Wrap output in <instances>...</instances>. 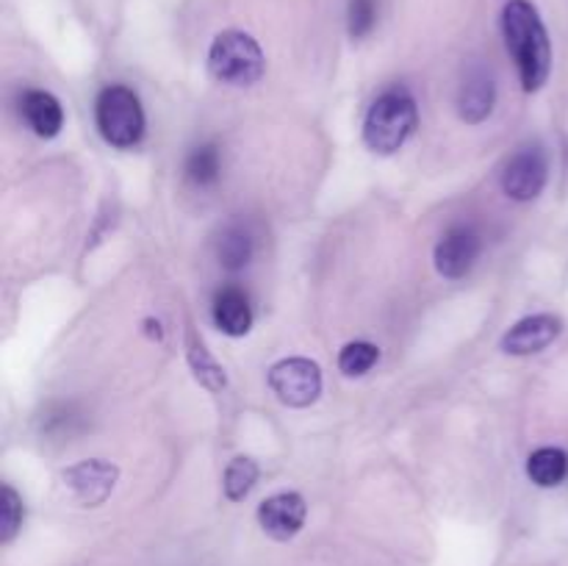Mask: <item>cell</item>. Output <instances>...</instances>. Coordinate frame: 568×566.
<instances>
[{
	"label": "cell",
	"instance_id": "1",
	"mask_svg": "<svg viewBox=\"0 0 568 566\" xmlns=\"http://www.w3.org/2000/svg\"><path fill=\"white\" fill-rule=\"evenodd\" d=\"M503 37L514 55L525 92H538L552 72V42L530 0H508L503 9Z\"/></svg>",
	"mask_w": 568,
	"mask_h": 566
},
{
	"label": "cell",
	"instance_id": "2",
	"mask_svg": "<svg viewBox=\"0 0 568 566\" xmlns=\"http://www.w3.org/2000/svg\"><path fill=\"white\" fill-rule=\"evenodd\" d=\"M419 125V109L405 87H392L372 103L364 120V142L372 153L392 155L414 137Z\"/></svg>",
	"mask_w": 568,
	"mask_h": 566
},
{
	"label": "cell",
	"instance_id": "3",
	"mask_svg": "<svg viewBox=\"0 0 568 566\" xmlns=\"http://www.w3.org/2000/svg\"><path fill=\"white\" fill-rule=\"evenodd\" d=\"M209 70L216 81L227 87H253L266 70L264 50L250 33L231 28V31L216 33L211 42Z\"/></svg>",
	"mask_w": 568,
	"mask_h": 566
},
{
	"label": "cell",
	"instance_id": "4",
	"mask_svg": "<svg viewBox=\"0 0 568 566\" xmlns=\"http://www.w3.org/2000/svg\"><path fill=\"white\" fill-rule=\"evenodd\" d=\"M94 120L98 131L111 148H136L144 137V111L136 92L122 83H111L98 94L94 103Z\"/></svg>",
	"mask_w": 568,
	"mask_h": 566
},
{
	"label": "cell",
	"instance_id": "5",
	"mask_svg": "<svg viewBox=\"0 0 568 566\" xmlns=\"http://www.w3.org/2000/svg\"><path fill=\"white\" fill-rule=\"evenodd\" d=\"M270 388L283 405L308 408L322 394V370L311 358H283L270 370Z\"/></svg>",
	"mask_w": 568,
	"mask_h": 566
},
{
	"label": "cell",
	"instance_id": "6",
	"mask_svg": "<svg viewBox=\"0 0 568 566\" xmlns=\"http://www.w3.org/2000/svg\"><path fill=\"white\" fill-rule=\"evenodd\" d=\"M549 164L547 153L538 144H527L521 148L514 159L508 161L503 172V189L510 200L516 203H530L547 186Z\"/></svg>",
	"mask_w": 568,
	"mask_h": 566
},
{
	"label": "cell",
	"instance_id": "7",
	"mask_svg": "<svg viewBox=\"0 0 568 566\" xmlns=\"http://www.w3.org/2000/svg\"><path fill=\"white\" fill-rule=\"evenodd\" d=\"M116 477H120V469H116L111 461H103V458L81 461V464L61 472L64 486L70 488L72 497H75L81 505H87V508L103 505L105 499H109V494L114 492L116 486Z\"/></svg>",
	"mask_w": 568,
	"mask_h": 566
},
{
	"label": "cell",
	"instance_id": "8",
	"mask_svg": "<svg viewBox=\"0 0 568 566\" xmlns=\"http://www.w3.org/2000/svg\"><path fill=\"white\" fill-rule=\"evenodd\" d=\"M308 516V505L297 492H281L275 497H266L258 505V525L275 542H288L297 536Z\"/></svg>",
	"mask_w": 568,
	"mask_h": 566
},
{
	"label": "cell",
	"instance_id": "9",
	"mask_svg": "<svg viewBox=\"0 0 568 566\" xmlns=\"http://www.w3.org/2000/svg\"><path fill=\"white\" fill-rule=\"evenodd\" d=\"M480 233L471 225H455L449 228L436 244V270L449 281H458L466 272L475 266L477 255H480Z\"/></svg>",
	"mask_w": 568,
	"mask_h": 566
},
{
	"label": "cell",
	"instance_id": "10",
	"mask_svg": "<svg viewBox=\"0 0 568 566\" xmlns=\"http://www.w3.org/2000/svg\"><path fill=\"white\" fill-rule=\"evenodd\" d=\"M564 331V322L555 314H536L525 316L516 322L503 336V353L508 355H532L547 350Z\"/></svg>",
	"mask_w": 568,
	"mask_h": 566
},
{
	"label": "cell",
	"instance_id": "11",
	"mask_svg": "<svg viewBox=\"0 0 568 566\" xmlns=\"http://www.w3.org/2000/svg\"><path fill=\"white\" fill-rule=\"evenodd\" d=\"M494 103H497V83H494L491 72L483 70V67H475V70L464 78V83H460V92H458L460 120L469 122V125H477V122H483L488 114H491Z\"/></svg>",
	"mask_w": 568,
	"mask_h": 566
},
{
	"label": "cell",
	"instance_id": "12",
	"mask_svg": "<svg viewBox=\"0 0 568 566\" xmlns=\"http://www.w3.org/2000/svg\"><path fill=\"white\" fill-rule=\"evenodd\" d=\"M211 314H214V325L225 336L239 338L244 333H250V327H253V309H250L247 294L236 286H225L216 292Z\"/></svg>",
	"mask_w": 568,
	"mask_h": 566
},
{
	"label": "cell",
	"instance_id": "13",
	"mask_svg": "<svg viewBox=\"0 0 568 566\" xmlns=\"http://www.w3.org/2000/svg\"><path fill=\"white\" fill-rule=\"evenodd\" d=\"M22 117L31 125V131L42 139L59 137L61 125H64L61 103L50 92H42V89L26 92V98H22Z\"/></svg>",
	"mask_w": 568,
	"mask_h": 566
},
{
	"label": "cell",
	"instance_id": "14",
	"mask_svg": "<svg viewBox=\"0 0 568 566\" xmlns=\"http://www.w3.org/2000/svg\"><path fill=\"white\" fill-rule=\"evenodd\" d=\"M527 475L536 486H560L568 475V455L560 447H541L527 458Z\"/></svg>",
	"mask_w": 568,
	"mask_h": 566
},
{
	"label": "cell",
	"instance_id": "15",
	"mask_svg": "<svg viewBox=\"0 0 568 566\" xmlns=\"http://www.w3.org/2000/svg\"><path fill=\"white\" fill-rule=\"evenodd\" d=\"M250 259H253V236H250L247 228H227L220 239V264L225 270L236 272L244 270L250 264Z\"/></svg>",
	"mask_w": 568,
	"mask_h": 566
},
{
	"label": "cell",
	"instance_id": "16",
	"mask_svg": "<svg viewBox=\"0 0 568 566\" xmlns=\"http://www.w3.org/2000/svg\"><path fill=\"white\" fill-rule=\"evenodd\" d=\"M255 481H258V464L247 455H239L227 464L225 477H222V488H225V497L231 503H242L250 492H253Z\"/></svg>",
	"mask_w": 568,
	"mask_h": 566
},
{
	"label": "cell",
	"instance_id": "17",
	"mask_svg": "<svg viewBox=\"0 0 568 566\" xmlns=\"http://www.w3.org/2000/svg\"><path fill=\"white\" fill-rule=\"evenodd\" d=\"M222 172V155L216 144H200L189 153L186 159V178L194 186H211L220 181Z\"/></svg>",
	"mask_w": 568,
	"mask_h": 566
},
{
	"label": "cell",
	"instance_id": "18",
	"mask_svg": "<svg viewBox=\"0 0 568 566\" xmlns=\"http://www.w3.org/2000/svg\"><path fill=\"white\" fill-rule=\"evenodd\" d=\"M189 364H192L194 377H197L205 388H211V392H222V388H225V370L216 364L214 355H211L200 342L189 344Z\"/></svg>",
	"mask_w": 568,
	"mask_h": 566
},
{
	"label": "cell",
	"instance_id": "19",
	"mask_svg": "<svg viewBox=\"0 0 568 566\" xmlns=\"http://www.w3.org/2000/svg\"><path fill=\"white\" fill-rule=\"evenodd\" d=\"M381 358V350L372 342H349L347 347L338 353V370L347 377H361L372 370Z\"/></svg>",
	"mask_w": 568,
	"mask_h": 566
},
{
	"label": "cell",
	"instance_id": "20",
	"mask_svg": "<svg viewBox=\"0 0 568 566\" xmlns=\"http://www.w3.org/2000/svg\"><path fill=\"white\" fill-rule=\"evenodd\" d=\"M22 514L26 511H22L20 494L9 483H3V488H0V542L9 544L17 536L22 525Z\"/></svg>",
	"mask_w": 568,
	"mask_h": 566
},
{
	"label": "cell",
	"instance_id": "21",
	"mask_svg": "<svg viewBox=\"0 0 568 566\" xmlns=\"http://www.w3.org/2000/svg\"><path fill=\"white\" fill-rule=\"evenodd\" d=\"M375 22H377V0H349V11H347L349 37L353 39L369 37Z\"/></svg>",
	"mask_w": 568,
	"mask_h": 566
}]
</instances>
